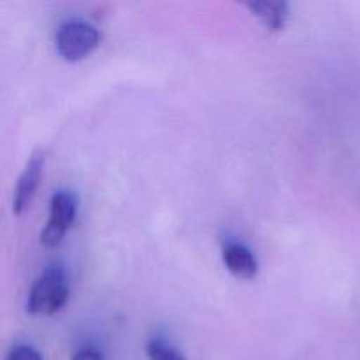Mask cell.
<instances>
[{
    "instance_id": "1",
    "label": "cell",
    "mask_w": 360,
    "mask_h": 360,
    "mask_svg": "<svg viewBox=\"0 0 360 360\" xmlns=\"http://www.w3.org/2000/svg\"><path fill=\"white\" fill-rule=\"evenodd\" d=\"M69 299V280L62 267L51 266L39 274L28 292L27 311L30 315H55Z\"/></svg>"
},
{
    "instance_id": "2",
    "label": "cell",
    "mask_w": 360,
    "mask_h": 360,
    "mask_svg": "<svg viewBox=\"0 0 360 360\" xmlns=\"http://www.w3.org/2000/svg\"><path fill=\"white\" fill-rule=\"evenodd\" d=\"M56 49L69 62H77L90 55L101 42V30L84 20H69L62 23L55 35Z\"/></svg>"
},
{
    "instance_id": "3",
    "label": "cell",
    "mask_w": 360,
    "mask_h": 360,
    "mask_svg": "<svg viewBox=\"0 0 360 360\" xmlns=\"http://www.w3.org/2000/svg\"><path fill=\"white\" fill-rule=\"evenodd\" d=\"M77 199L74 193L62 190L51 197L49 202V218L44 231L41 232L42 245L48 248H55L62 243L63 236L67 234L70 225L76 220Z\"/></svg>"
},
{
    "instance_id": "4",
    "label": "cell",
    "mask_w": 360,
    "mask_h": 360,
    "mask_svg": "<svg viewBox=\"0 0 360 360\" xmlns=\"http://www.w3.org/2000/svg\"><path fill=\"white\" fill-rule=\"evenodd\" d=\"M42 169H44V153L37 151V153L32 155L27 167H25L20 179H18L16 192H14L13 199V210L16 214L23 213L28 204H30L32 197H34L35 190L39 186V181H41Z\"/></svg>"
},
{
    "instance_id": "5",
    "label": "cell",
    "mask_w": 360,
    "mask_h": 360,
    "mask_svg": "<svg viewBox=\"0 0 360 360\" xmlns=\"http://www.w3.org/2000/svg\"><path fill=\"white\" fill-rule=\"evenodd\" d=\"M224 262L227 269L241 280H253L259 273L257 257L241 243L232 241L224 246Z\"/></svg>"
},
{
    "instance_id": "6",
    "label": "cell",
    "mask_w": 360,
    "mask_h": 360,
    "mask_svg": "<svg viewBox=\"0 0 360 360\" xmlns=\"http://www.w3.org/2000/svg\"><path fill=\"white\" fill-rule=\"evenodd\" d=\"M250 11L264 23V27L269 28L271 32L283 30L288 20V4L287 2H271V0H262V2H248L246 4Z\"/></svg>"
},
{
    "instance_id": "7",
    "label": "cell",
    "mask_w": 360,
    "mask_h": 360,
    "mask_svg": "<svg viewBox=\"0 0 360 360\" xmlns=\"http://www.w3.org/2000/svg\"><path fill=\"white\" fill-rule=\"evenodd\" d=\"M146 354L150 360H186L174 347L155 338L148 341Z\"/></svg>"
},
{
    "instance_id": "8",
    "label": "cell",
    "mask_w": 360,
    "mask_h": 360,
    "mask_svg": "<svg viewBox=\"0 0 360 360\" xmlns=\"http://www.w3.org/2000/svg\"><path fill=\"white\" fill-rule=\"evenodd\" d=\"M6 360H42L41 354L28 345H18L7 354Z\"/></svg>"
},
{
    "instance_id": "9",
    "label": "cell",
    "mask_w": 360,
    "mask_h": 360,
    "mask_svg": "<svg viewBox=\"0 0 360 360\" xmlns=\"http://www.w3.org/2000/svg\"><path fill=\"white\" fill-rule=\"evenodd\" d=\"M72 360H104L101 352H97L95 348H83V350L76 352Z\"/></svg>"
}]
</instances>
